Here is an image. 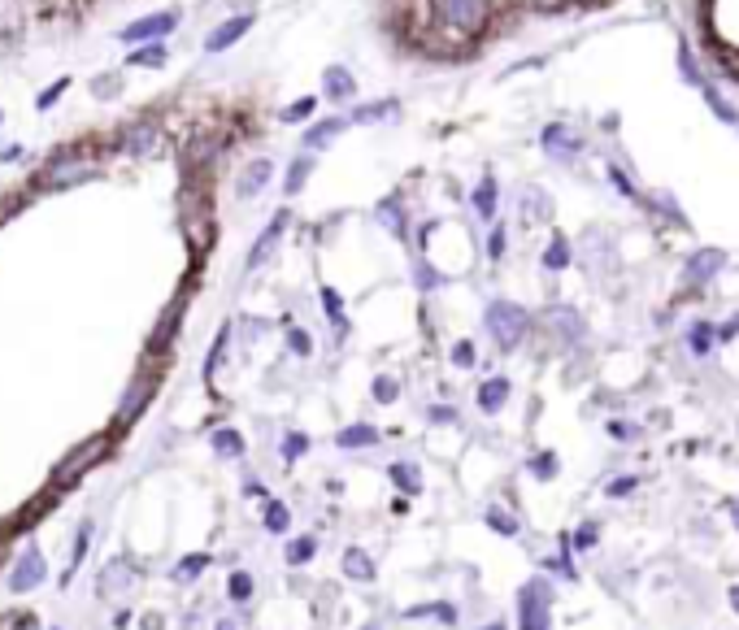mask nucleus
Returning <instances> with one entry per match:
<instances>
[{"instance_id": "nucleus-1", "label": "nucleus", "mask_w": 739, "mask_h": 630, "mask_svg": "<svg viewBox=\"0 0 739 630\" xmlns=\"http://www.w3.org/2000/svg\"><path fill=\"white\" fill-rule=\"evenodd\" d=\"M531 322H535L531 313L522 305H513V300H487V309H483V326L500 352H518L526 344V335H531Z\"/></svg>"}, {"instance_id": "nucleus-2", "label": "nucleus", "mask_w": 739, "mask_h": 630, "mask_svg": "<svg viewBox=\"0 0 739 630\" xmlns=\"http://www.w3.org/2000/svg\"><path fill=\"white\" fill-rule=\"evenodd\" d=\"M553 600L557 591L548 583V574H531L518 587V630H553Z\"/></svg>"}, {"instance_id": "nucleus-3", "label": "nucleus", "mask_w": 739, "mask_h": 630, "mask_svg": "<svg viewBox=\"0 0 739 630\" xmlns=\"http://www.w3.org/2000/svg\"><path fill=\"white\" fill-rule=\"evenodd\" d=\"M492 5L487 0H431V22L448 35H479Z\"/></svg>"}, {"instance_id": "nucleus-4", "label": "nucleus", "mask_w": 739, "mask_h": 630, "mask_svg": "<svg viewBox=\"0 0 739 630\" xmlns=\"http://www.w3.org/2000/svg\"><path fill=\"white\" fill-rule=\"evenodd\" d=\"M96 174V161L74 153V148H61V153L48 157V166L40 170V187H74Z\"/></svg>"}, {"instance_id": "nucleus-5", "label": "nucleus", "mask_w": 739, "mask_h": 630, "mask_svg": "<svg viewBox=\"0 0 739 630\" xmlns=\"http://www.w3.org/2000/svg\"><path fill=\"white\" fill-rule=\"evenodd\" d=\"M105 452H109V435L83 439V444H79V448H74V452H70V457H66V461H61V465H57L53 483H57V487H74V483H79V478H83L87 470H92V465H96L100 457H105Z\"/></svg>"}, {"instance_id": "nucleus-6", "label": "nucleus", "mask_w": 739, "mask_h": 630, "mask_svg": "<svg viewBox=\"0 0 739 630\" xmlns=\"http://www.w3.org/2000/svg\"><path fill=\"white\" fill-rule=\"evenodd\" d=\"M540 148H544V157L553 161V166H574L579 153H583V140H579V131H574L570 122H548L540 131Z\"/></svg>"}, {"instance_id": "nucleus-7", "label": "nucleus", "mask_w": 739, "mask_h": 630, "mask_svg": "<svg viewBox=\"0 0 739 630\" xmlns=\"http://www.w3.org/2000/svg\"><path fill=\"white\" fill-rule=\"evenodd\" d=\"M287 226H292V213L279 209V213H274V218L266 222V231H261V235L253 239V248H248V257H244V274H257L261 266H266V261L274 257V248L283 244Z\"/></svg>"}, {"instance_id": "nucleus-8", "label": "nucleus", "mask_w": 739, "mask_h": 630, "mask_svg": "<svg viewBox=\"0 0 739 630\" xmlns=\"http://www.w3.org/2000/svg\"><path fill=\"white\" fill-rule=\"evenodd\" d=\"M179 18H183L179 9H161V14H148L140 22H131V27H122L118 40L122 44H161L174 27H179Z\"/></svg>"}, {"instance_id": "nucleus-9", "label": "nucleus", "mask_w": 739, "mask_h": 630, "mask_svg": "<svg viewBox=\"0 0 739 630\" xmlns=\"http://www.w3.org/2000/svg\"><path fill=\"white\" fill-rule=\"evenodd\" d=\"M135 587H140V570H135V565H127V561H109L105 570H100V578H96V596L105 600V604L127 600Z\"/></svg>"}, {"instance_id": "nucleus-10", "label": "nucleus", "mask_w": 739, "mask_h": 630, "mask_svg": "<svg viewBox=\"0 0 739 630\" xmlns=\"http://www.w3.org/2000/svg\"><path fill=\"white\" fill-rule=\"evenodd\" d=\"M44 578H48L44 552L35 548V544H27V548H22V557L14 561V570H9V591H14V596H31V591L40 587Z\"/></svg>"}, {"instance_id": "nucleus-11", "label": "nucleus", "mask_w": 739, "mask_h": 630, "mask_svg": "<svg viewBox=\"0 0 739 630\" xmlns=\"http://www.w3.org/2000/svg\"><path fill=\"white\" fill-rule=\"evenodd\" d=\"M722 270H726V252L722 248H696L692 257L683 261V283L687 287H709Z\"/></svg>"}, {"instance_id": "nucleus-12", "label": "nucleus", "mask_w": 739, "mask_h": 630, "mask_svg": "<svg viewBox=\"0 0 739 630\" xmlns=\"http://www.w3.org/2000/svg\"><path fill=\"white\" fill-rule=\"evenodd\" d=\"M509 396H513V383H509L505 374H492V378H483V383H479V392H474V405H479L483 418H500V413H505V405H509Z\"/></svg>"}, {"instance_id": "nucleus-13", "label": "nucleus", "mask_w": 739, "mask_h": 630, "mask_svg": "<svg viewBox=\"0 0 739 630\" xmlns=\"http://www.w3.org/2000/svg\"><path fill=\"white\" fill-rule=\"evenodd\" d=\"M340 570H344V578L348 583H357V587H370V583H379V565H374V557L361 544H348L344 552H340Z\"/></svg>"}, {"instance_id": "nucleus-14", "label": "nucleus", "mask_w": 739, "mask_h": 630, "mask_svg": "<svg viewBox=\"0 0 739 630\" xmlns=\"http://www.w3.org/2000/svg\"><path fill=\"white\" fill-rule=\"evenodd\" d=\"M387 483H392L400 496H422L427 491V474H422V465L418 461H409V457H396V461H387Z\"/></svg>"}, {"instance_id": "nucleus-15", "label": "nucleus", "mask_w": 739, "mask_h": 630, "mask_svg": "<svg viewBox=\"0 0 739 630\" xmlns=\"http://www.w3.org/2000/svg\"><path fill=\"white\" fill-rule=\"evenodd\" d=\"M270 179H274V161L270 157L248 161V166L240 170V179H235V196H240V200H257L270 187Z\"/></svg>"}, {"instance_id": "nucleus-16", "label": "nucleus", "mask_w": 739, "mask_h": 630, "mask_svg": "<svg viewBox=\"0 0 739 630\" xmlns=\"http://www.w3.org/2000/svg\"><path fill=\"white\" fill-rule=\"evenodd\" d=\"M470 205H474V218L487 222V226H492V222L500 218V183H496V174H492V170H487L483 179H479V187L470 192Z\"/></svg>"}, {"instance_id": "nucleus-17", "label": "nucleus", "mask_w": 739, "mask_h": 630, "mask_svg": "<svg viewBox=\"0 0 739 630\" xmlns=\"http://www.w3.org/2000/svg\"><path fill=\"white\" fill-rule=\"evenodd\" d=\"M157 144H161V126L157 122H135V126H127V131L118 135V148H122V153H131V157H148Z\"/></svg>"}, {"instance_id": "nucleus-18", "label": "nucleus", "mask_w": 739, "mask_h": 630, "mask_svg": "<svg viewBox=\"0 0 739 630\" xmlns=\"http://www.w3.org/2000/svg\"><path fill=\"white\" fill-rule=\"evenodd\" d=\"M548 326H553V335L561 339V344H583L587 339V322L579 309L561 305V309H548Z\"/></svg>"}, {"instance_id": "nucleus-19", "label": "nucleus", "mask_w": 739, "mask_h": 630, "mask_svg": "<svg viewBox=\"0 0 739 630\" xmlns=\"http://www.w3.org/2000/svg\"><path fill=\"white\" fill-rule=\"evenodd\" d=\"M379 444H383V431L374 422H348L344 431H335V448H344V452H366Z\"/></svg>"}, {"instance_id": "nucleus-20", "label": "nucleus", "mask_w": 739, "mask_h": 630, "mask_svg": "<svg viewBox=\"0 0 739 630\" xmlns=\"http://www.w3.org/2000/svg\"><path fill=\"white\" fill-rule=\"evenodd\" d=\"M248 27H253V14H235V18H227L218 31H209V35H205V53H227L231 44H240V40H244Z\"/></svg>"}, {"instance_id": "nucleus-21", "label": "nucleus", "mask_w": 739, "mask_h": 630, "mask_svg": "<svg viewBox=\"0 0 739 630\" xmlns=\"http://www.w3.org/2000/svg\"><path fill=\"white\" fill-rule=\"evenodd\" d=\"M357 96V79L348 66H327L322 70V100H331V105H344V100Z\"/></svg>"}, {"instance_id": "nucleus-22", "label": "nucleus", "mask_w": 739, "mask_h": 630, "mask_svg": "<svg viewBox=\"0 0 739 630\" xmlns=\"http://www.w3.org/2000/svg\"><path fill=\"white\" fill-rule=\"evenodd\" d=\"M683 344H687V352H692L696 361H709V357H713V348H718V322H709V318H696L692 326H687Z\"/></svg>"}, {"instance_id": "nucleus-23", "label": "nucleus", "mask_w": 739, "mask_h": 630, "mask_svg": "<svg viewBox=\"0 0 739 630\" xmlns=\"http://www.w3.org/2000/svg\"><path fill=\"white\" fill-rule=\"evenodd\" d=\"M374 222L383 226L387 235H396V239H405L409 235V218H405V200L400 196H383L379 205H374Z\"/></svg>"}, {"instance_id": "nucleus-24", "label": "nucleus", "mask_w": 739, "mask_h": 630, "mask_svg": "<svg viewBox=\"0 0 739 630\" xmlns=\"http://www.w3.org/2000/svg\"><path fill=\"white\" fill-rule=\"evenodd\" d=\"M540 266H544V274H561V270H570V266H574V244H570V235H561V231L548 235Z\"/></svg>"}, {"instance_id": "nucleus-25", "label": "nucleus", "mask_w": 739, "mask_h": 630, "mask_svg": "<svg viewBox=\"0 0 739 630\" xmlns=\"http://www.w3.org/2000/svg\"><path fill=\"white\" fill-rule=\"evenodd\" d=\"M405 622H418V617H431V622H440V626H457L461 622V609L453 600H427V604H409L405 613Z\"/></svg>"}, {"instance_id": "nucleus-26", "label": "nucleus", "mask_w": 739, "mask_h": 630, "mask_svg": "<svg viewBox=\"0 0 739 630\" xmlns=\"http://www.w3.org/2000/svg\"><path fill=\"white\" fill-rule=\"evenodd\" d=\"M348 113H340V118H322V122H313L309 131H305V153H322L331 140H340V131H348Z\"/></svg>"}, {"instance_id": "nucleus-27", "label": "nucleus", "mask_w": 739, "mask_h": 630, "mask_svg": "<svg viewBox=\"0 0 739 630\" xmlns=\"http://www.w3.org/2000/svg\"><path fill=\"white\" fill-rule=\"evenodd\" d=\"M518 213H522V222H526V226L548 222V218H553V200H548V192H544V187H522Z\"/></svg>"}, {"instance_id": "nucleus-28", "label": "nucleus", "mask_w": 739, "mask_h": 630, "mask_svg": "<svg viewBox=\"0 0 739 630\" xmlns=\"http://www.w3.org/2000/svg\"><path fill=\"white\" fill-rule=\"evenodd\" d=\"M318 548H322L318 535H292V539L283 544V561L292 565V570H305L309 561H318Z\"/></svg>"}, {"instance_id": "nucleus-29", "label": "nucleus", "mask_w": 739, "mask_h": 630, "mask_svg": "<svg viewBox=\"0 0 739 630\" xmlns=\"http://www.w3.org/2000/svg\"><path fill=\"white\" fill-rule=\"evenodd\" d=\"M261 526H266V535H279V539L292 535V509L270 496L266 504H261Z\"/></svg>"}, {"instance_id": "nucleus-30", "label": "nucleus", "mask_w": 739, "mask_h": 630, "mask_svg": "<svg viewBox=\"0 0 739 630\" xmlns=\"http://www.w3.org/2000/svg\"><path fill=\"white\" fill-rule=\"evenodd\" d=\"M400 113L396 100H374V105H357L353 113H348V122L353 126H374V122H392Z\"/></svg>"}, {"instance_id": "nucleus-31", "label": "nucleus", "mask_w": 739, "mask_h": 630, "mask_svg": "<svg viewBox=\"0 0 739 630\" xmlns=\"http://www.w3.org/2000/svg\"><path fill=\"white\" fill-rule=\"evenodd\" d=\"M209 565H214V557H209V552H187V557H179V565L170 570V578H174V583H183V587H187V583H196V578L205 574Z\"/></svg>"}, {"instance_id": "nucleus-32", "label": "nucleus", "mask_w": 739, "mask_h": 630, "mask_svg": "<svg viewBox=\"0 0 739 630\" xmlns=\"http://www.w3.org/2000/svg\"><path fill=\"white\" fill-rule=\"evenodd\" d=\"M483 522H487V531L500 535V539H518V531H522V522L513 518L509 509H500V504H487V509H483Z\"/></svg>"}, {"instance_id": "nucleus-33", "label": "nucleus", "mask_w": 739, "mask_h": 630, "mask_svg": "<svg viewBox=\"0 0 739 630\" xmlns=\"http://www.w3.org/2000/svg\"><path fill=\"white\" fill-rule=\"evenodd\" d=\"M526 474L535 478V483H553V478L561 474V457L557 452H531V457H526Z\"/></svg>"}, {"instance_id": "nucleus-34", "label": "nucleus", "mask_w": 739, "mask_h": 630, "mask_svg": "<svg viewBox=\"0 0 739 630\" xmlns=\"http://www.w3.org/2000/svg\"><path fill=\"white\" fill-rule=\"evenodd\" d=\"M309 174H313V153H300L292 166H287V174H283V196H300V192H305Z\"/></svg>"}, {"instance_id": "nucleus-35", "label": "nucleus", "mask_w": 739, "mask_h": 630, "mask_svg": "<svg viewBox=\"0 0 739 630\" xmlns=\"http://www.w3.org/2000/svg\"><path fill=\"white\" fill-rule=\"evenodd\" d=\"M209 444H214V452H218V457H227V461L244 457V435L235 431V426H218V431L209 435Z\"/></svg>"}, {"instance_id": "nucleus-36", "label": "nucleus", "mask_w": 739, "mask_h": 630, "mask_svg": "<svg viewBox=\"0 0 739 630\" xmlns=\"http://www.w3.org/2000/svg\"><path fill=\"white\" fill-rule=\"evenodd\" d=\"M253 596H257V578L248 570H231L227 574V600L231 604H253Z\"/></svg>"}, {"instance_id": "nucleus-37", "label": "nucleus", "mask_w": 739, "mask_h": 630, "mask_svg": "<svg viewBox=\"0 0 739 630\" xmlns=\"http://www.w3.org/2000/svg\"><path fill=\"white\" fill-rule=\"evenodd\" d=\"M318 296H322V309H327V318H331V326H335V339H344V335H348V318H344V296L335 292L331 283L322 287Z\"/></svg>"}, {"instance_id": "nucleus-38", "label": "nucleus", "mask_w": 739, "mask_h": 630, "mask_svg": "<svg viewBox=\"0 0 739 630\" xmlns=\"http://www.w3.org/2000/svg\"><path fill=\"white\" fill-rule=\"evenodd\" d=\"M540 570H544V574H557L561 583H579V578H583L579 565H574V552H561V548H557V557L540 561Z\"/></svg>"}, {"instance_id": "nucleus-39", "label": "nucleus", "mask_w": 739, "mask_h": 630, "mask_svg": "<svg viewBox=\"0 0 739 630\" xmlns=\"http://www.w3.org/2000/svg\"><path fill=\"white\" fill-rule=\"evenodd\" d=\"M309 448H313V439H309L305 431H283V439H279V457H283V465H296Z\"/></svg>"}, {"instance_id": "nucleus-40", "label": "nucleus", "mask_w": 739, "mask_h": 630, "mask_svg": "<svg viewBox=\"0 0 739 630\" xmlns=\"http://www.w3.org/2000/svg\"><path fill=\"white\" fill-rule=\"evenodd\" d=\"M413 283H418V292L427 296V292H440V287L448 283V274H440V270H435L427 257H418V266H413Z\"/></svg>"}, {"instance_id": "nucleus-41", "label": "nucleus", "mask_w": 739, "mask_h": 630, "mask_svg": "<svg viewBox=\"0 0 739 630\" xmlns=\"http://www.w3.org/2000/svg\"><path fill=\"white\" fill-rule=\"evenodd\" d=\"M370 400H374V405H396V400H400V378L396 374H374Z\"/></svg>"}, {"instance_id": "nucleus-42", "label": "nucleus", "mask_w": 739, "mask_h": 630, "mask_svg": "<svg viewBox=\"0 0 739 630\" xmlns=\"http://www.w3.org/2000/svg\"><path fill=\"white\" fill-rule=\"evenodd\" d=\"M605 435L613 439V444H640V439H644V426H640V422H626V418H609V422H605Z\"/></svg>"}, {"instance_id": "nucleus-43", "label": "nucleus", "mask_w": 739, "mask_h": 630, "mask_svg": "<svg viewBox=\"0 0 739 630\" xmlns=\"http://www.w3.org/2000/svg\"><path fill=\"white\" fill-rule=\"evenodd\" d=\"M600 531H605V526H600L596 518H583L579 526H574V552H592L600 544Z\"/></svg>"}, {"instance_id": "nucleus-44", "label": "nucleus", "mask_w": 739, "mask_h": 630, "mask_svg": "<svg viewBox=\"0 0 739 630\" xmlns=\"http://www.w3.org/2000/svg\"><path fill=\"white\" fill-rule=\"evenodd\" d=\"M283 339H287V352H292V357H313V335L305 331V326H287L283 331Z\"/></svg>"}, {"instance_id": "nucleus-45", "label": "nucleus", "mask_w": 739, "mask_h": 630, "mask_svg": "<svg viewBox=\"0 0 739 630\" xmlns=\"http://www.w3.org/2000/svg\"><path fill=\"white\" fill-rule=\"evenodd\" d=\"M640 491V474H618L605 483V500H631Z\"/></svg>"}, {"instance_id": "nucleus-46", "label": "nucleus", "mask_w": 739, "mask_h": 630, "mask_svg": "<svg viewBox=\"0 0 739 630\" xmlns=\"http://www.w3.org/2000/svg\"><path fill=\"white\" fill-rule=\"evenodd\" d=\"M131 66H144V70L166 66V48H161V44H140V48L131 53Z\"/></svg>"}, {"instance_id": "nucleus-47", "label": "nucleus", "mask_w": 739, "mask_h": 630, "mask_svg": "<svg viewBox=\"0 0 739 630\" xmlns=\"http://www.w3.org/2000/svg\"><path fill=\"white\" fill-rule=\"evenodd\" d=\"M483 252H487V261H505V252H509V231H505L500 222H492V235H487Z\"/></svg>"}, {"instance_id": "nucleus-48", "label": "nucleus", "mask_w": 739, "mask_h": 630, "mask_svg": "<svg viewBox=\"0 0 739 630\" xmlns=\"http://www.w3.org/2000/svg\"><path fill=\"white\" fill-rule=\"evenodd\" d=\"M448 357H453L457 370H474V365H479V348H474V339H457Z\"/></svg>"}, {"instance_id": "nucleus-49", "label": "nucleus", "mask_w": 739, "mask_h": 630, "mask_svg": "<svg viewBox=\"0 0 739 630\" xmlns=\"http://www.w3.org/2000/svg\"><path fill=\"white\" fill-rule=\"evenodd\" d=\"M148 392H153V383H140V387H135V392H131V400L118 409V422H131L135 413H140V409L148 405Z\"/></svg>"}, {"instance_id": "nucleus-50", "label": "nucleus", "mask_w": 739, "mask_h": 630, "mask_svg": "<svg viewBox=\"0 0 739 630\" xmlns=\"http://www.w3.org/2000/svg\"><path fill=\"white\" fill-rule=\"evenodd\" d=\"M227 344H231V326H222L218 344H214V348H209V361H205V378H214V374H218V365H222V357H227Z\"/></svg>"}, {"instance_id": "nucleus-51", "label": "nucleus", "mask_w": 739, "mask_h": 630, "mask_svg": "<svg viewBox=\"0 0 739 630\" xmlns=\"http://www.w3.org/2000/svg\"><path fill=\"white\" fill-rule=\"evenodd\" d=\"M609 179H613V187H618V192H622L626 200H644V192H640V187H635L631 179H626V170H622V166H609Z\"/></svg>"}, {"instance_id": "nucleus-52", "label": "nucleus", "mask_w": 739, "mask_h": 630, "mask_svg": "<svg viewBox=\"0 0 739 630\" xmlns=\"http://www.w3.org/2000/svg\"><path fill=\"white\" fill-rule=\"evenodd\" d=\"M427 422L431 426H461V413L453 405H431L427 409Z\"/></svg>"}, {"instance_id": "nucleus-53", "label": "nucleus", "mask_w": 739, "mask_h": 630, "mask_svg": "<svg viewBox=\"0 0 739 630\" xmlns=\"http://www.w3.org/2000/svg\"><path fill=\"white\" fill-rule=\"evenodd\" d=\"M313 109H318V96H305V100H296V105L283 109V122H305Z\"/></svg>"}, {"instance_id": "nucleus-54", "label": "nucleus", "mask_w": 739, "mask_h": 630, "mask_svg": "<svg viewBox=\"0 0 739 630\" xmlns=\"http://www.w3.org/2000/svg\"><path fill=\"white\" fill-rule=\"evenodd\" d=\"M739 339V313H731L726 322H718V344H735Z\"/></svg>"}, {"instance_id": "nucleus-55", "label": "nucleus", "mask_w": 739, "mask_h": 630, "mask_svg": "<svg viewBox=\"0 0 739 630\" xmlns=\"http://www.w3.org/2000/svg\"><path fill=\"white\" fill-rule=\"evenodd\" d=\"M214 630H248V626H244V617H218Z\"/></svg>"}, {"instance_id": "nucleus-56", "label": "nucleus", "mask_w": 739, "mask_h": 630, "mask_svg": "<svg viewBox=\"0 0 739 630\" xmlns=\"http://www.w3.org/2000/svg\"><path fill=\"white\" fill-rule=\"evenodd\" d=\"M726 604H731V613L739 617V583H731V587H726Z\"/></svg>"}, {"instance_id": "nucleus-57", "label": "nucleus", "mask_w": 739, "mask_h": 630, "mask_svg": "<svg viewBox=\"0 0 739 630\" xmlns=\"http://www.w3.org/2000/svg\"><path fill=\"white\" fill-rule=\"evenodd\" d=\"M392 513H396V518H405V513H409V496H400V491H396V500H392Z\"/></svg>"}, {"instance_id": "nucleus-58", "label": "nucleus", "mask_w": 739, "mask_h": 630, "mask_svg": "<svg viewBox=\"0 0 739 630\" xmlns=\"http://www.w3.org/2000/svg\"><path fill=\"white\" fill-rule=\"evenodd\" d=\"M726 518H731V526H735V535H739V500H726Z\"/></svg>"}, {"instance_id": "nucleus-59", "label": "nucleus", "mask_w": 739, "mask_h": 630, "mask_svg": "<svg viewBox=\"0 0 739 630\" xmlns=\"http://www.w3.org/2000/svg\"><path fill=\"white\" fill-rule=\"evenodd\" d=\"M361 630H387V617H370V622L361 626Z\"/></svg>"}, {"instance_id": "nucleus-60", "label": "nucleus", "mask_w": 739, "mask_h": 630, "mask_svg": "<svg viewBox=\"0 0 739 630\" xmlns=\"http://www.w3.org/2000/svg\"><path fill=\"white\" fill-rule=\"evenodd\" d=\"M479 630H509V622H505V617H496V622H487V626H479Z\"/></svg>"}, {"instance_id": "nucleus-61", "label": "nucleus", "mask_w": 739, "mask_h": 630, "mask_svg": "<svg viewBox=\"0 0 739 630\" xmlns=\"http://www.w3.org/2000/svg\"><path fill=\"white\" fill-rule=\"evenodd\" d=\"M14 630H40V626H35V622H31V617H27V622H18Z\"/></svg>"}]
</instances>
